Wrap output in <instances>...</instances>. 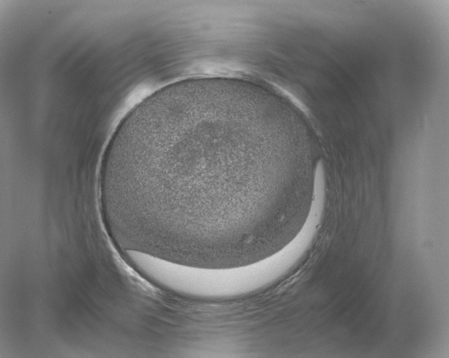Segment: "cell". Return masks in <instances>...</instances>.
<instances>
[{
	"instance_id": "obj_1",
	"label": "cell",
	"mask_w": 449,
	"mask_h": 358,
	"mask_svg": "<svg viewBox=\"0 0 449 358\" xmlns=\"http://www.w3.org/2000/svg\"><path fill=\"white\" fill-rule=\"evenodd\" d=\"M264 114L233 92L180 81L121 120L104 152L102 203L160 249L222 251L249 244L268 222Z\"/></svg>"
}]
</instances>
